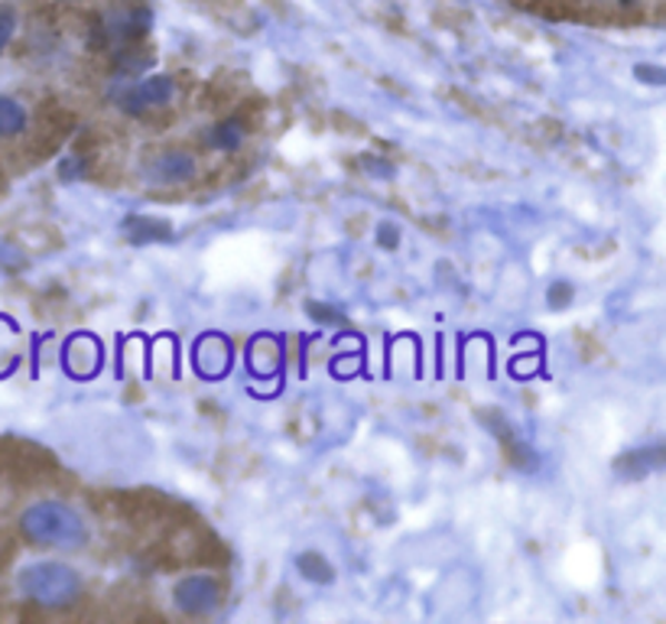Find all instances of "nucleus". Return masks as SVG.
Wrapping results in <instances>:
<instances>
[{"label": "nucleus", "mask_w": 666, "mask_h": 624, "mask_svg": "<svg viewBox=\"0 0 666 624\" xmlns=\"http://www.w3.org/2000/svg\"><path fill=\"white\" fill-rule=\"evenodd\" d=\"M20 534L27 536L30 543H37V546L79 550L89 540V527L62 501H37L20 514Z\"/></svg>", "instance_id": "1"}, {"label": "nucleus", "mask_w": 666, "mask_h": 624, "mask_svg": "<svg viewBox=\"0 0 666 624\" xmlns=\"http://www.w3.org/2000/svg\"><path fill=\"white\" fill-rule=\"evenodd\" d=\"M17 585H20V592H23L30 602L43 605V608H69V605L82 595V580H79V573H75L72 566L52 563V560H46V563H30V566L20 573Z\"/></svg>", "instance_id": "2"}, {"label": "nucleus", "mask_w": 666, "mask_h": 624, "mask_svg": "<svg viewBox=\"0 0 666 624\" xmlns=\"http://www.w3.org/2000/svg\"><path fill=\"white\" fill-rule=\"evenodd\" d=\"M173 98H176V82L170 76H150V79H140V82L118 76L114 101L131 118H143L153 108H167Z\"/></svg>", "instance_id": "3"}, {"label": "nucleus", "mask_w": 666, "mask_h": 624, "mask_svg": "<svg viewBox=\"0 0 666 624\" xmlns=\"http://www.w3.org/2000/svg\"><path fill=\"white\" fill-rule=\"evenodd\" d=\"M173 602L185 615H209L222 605V585L212 576H185L173 588Z\"/></svg>", "instance_id": "4"}, {"label": "nucleus", "mask_w": 666, "mask_h": 624, "mask_svg": "<svg viewBox=\"0 0 666 624\" xmlns=\"http://www.w3.org/2000/svg\"><path fill=\"white\" fill-rule=\"evenodd\" d=\"M143 179L153 182V185H182V182H192L199 173V163L182 153V150H167V153H153L147 163H143Z\"/></svg>", "instance_id": "5"}, {"label": "nucleus", "mask_w": 666, "mask_h": 624, "mask_svg": "<svg viewBox=\"0 0 666 624\" xmlns=\"http://www.w3.org/2000/svg\"><path fill=\"white\" fill-rule=\"evenodd\" d=\"M660 469H664V446L660 443H654V446L647 449H634L624 459H618V465H615V472L622 479H627V482L647 479L650 472H660Z\"/></svg>", "instance_id": "6"}, {"label": "nucleus", "mask_w": 666, "mask_h": 624, "mask_svg": "<svg viewBox=\"0 0 666 624\" xmlns=\"http://www.w3.org/2000/svg\"><path fill=\"white\" fill-rule=\"evenodd\" d=\"M124 238L133 244H153V241H173V224L160 222V219H143L133 215L124 222Z\"/></svg>", "instance_id": "7"}, {"label": "nucleus", "mask_w": 666, "mask_h": 624, "mask_svg": "<svg viewBox=\"0 0 666 624\" xmlns=\"http://www.w3.org/2000/svg\"><path fill=\"white\" fill-rule=\"evenodd\" d=\"M27 124H30L27 104L0 91V140L20 137L23 131H27Z\"/></svg>", "instance_id": "8"}, {"label": "nucleus", "mask_w": 666, "mask_h": 624, "mask_svg": "<svg viewBox=\"0 0 666 624\" xmlns=\"http://www.w3.org/2000/svg\"><path fill=\"white\" fill-rule=\"evenodd\" d=\"M244 140H248V124H244L241 118H228V121H222V124L212 131V147H215V150H224V153L238 150Z\"/></svg>", "instance_id": "9"}, {"label": "nucleus", "mask_w": 666, "mask_h": 624, "mask_svg": "<svg viewBox=\"0 0 666 624\" xmlns=\"http://www.w3.org/2000/svg\"><path fill=\"white\" fill-rule=\"evenodd\" d=\"M195 361H199V368H202L209 378H219L222 371H228L231 352H228V345H222V342H205V345L195 352Z\"/></svg>", "instance_id": "10"}, {"label": "nucleus", "mask_w": 666, "mask_h": 624, "mask_svg": "<svg viewBox=\"0 0 666 624\" xmlns=\"http://www.w3.org/2000/svg\"><path fill=\"white\" fill-rule=\"evenodd\" d=\"M98 358H101L98 345H89V352H82V342H72L65 349V368H72V374L85 378V374H91L98 368Z\"/></svg>", "instance_id": "11"}, {"label": "nucleus", "mask_w": 666, "mask_h": 624, "mask_svg": "<svg viewBox=\"0 0 666 624\" xmlns=\"http://www.w3.org/2000/svg\"><path fill=\"white\" fill-rule=\"evenodd\" d=\"M296 566H300V573H303V580L319 582V585H325V582H332V566L319 556V553H303L300 560H296Z\"/></svg>", "instance_id": "12"}, {"label": "nucleus", "mask_w": 666, "mask_h": 624, "mask_svg": "<svg viewBox=\"0 0 666 624\" xmlns=\"http://www.w3.org/2000/svg\"><path fill=\"white\" fill-rule=\"evenodd\" d=\"M13 33H17V10L13 7H0V52L13 40Z\"/></svg>", "instance_id": "13"}, {"label": "nucleus", "mask_w": 666, "mask_h": 624, "mask_svg": "<svg viewBox=\"0 0 666 624\" xmlns=\"http://www.w3.org/2000/svg\"><path fill=\"white\" fill-rule=\"evenodd\" d=\"M634 76H637L640 82H647V85H664L666 82V72L660 66H637Z\"/></svg>", "instance_id": "14"}, {"label": "nucleus", "mask_w": 666, "mask_h": 624, "mask_svg": "<svg viewBox=\"0 0 666 624\" xmlns=\"http://www.w3.org/2000/svg\"><path fill=\"white\" fill-rule=\"evenodd\" d=\"M573 300V286H566V283H553V290H549V306L556 310V306H566Z\"/></svg>", "instance_id": "15"}, {"label": "nucleus", "mask_w": 666, "mask_h": 624, "mask_svg": "<svg viewBox=\"0 0 666 624\" xmlns=\"http://www.w3.org/2000/svg\"><path fill=\"white\" fill-rule=\"evenodd\" d=\"M377 241H381L384 248H397V224H381V228H377Z\"/></svg>", "instance_id": "16"}, {"label": "nucleus", "mask_w": 666, "mask_h": 624, "mask_svg": "<svg viewBox=\"0 0 666 624\" xmlns=\"http://www.w3.org/2000/svg\"><path fill=\"white\" fill-rule=\"evenodd\" d=\"M310 310H312V315H315V319H322V322H342V315H339L335 310H329V306H319V303H312Z\"/></svg>", "instance_id": "17"}]
</instances>
